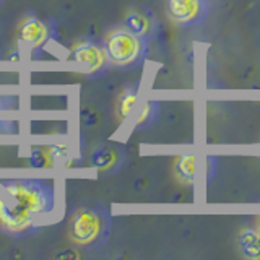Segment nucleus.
<instances>
[{"label":"nucleus","mask_w":260,"mask_h":260,"mask_svg":"<svg viewBox=\"0 0 260 260\" xmlns=\"http://www.w3.org/2000/svg\"><path fill=\"white\" fill-rule=\"evenodd\" d=\"M52 162L51 156H49V153L41 150V148H32L31 150V154H29V165L36 169H44L46 166H49Z\"/></svg>","instance_id":"nucleus-13"},{"label":"nucleus","mask_w":260,"mask_h":260,"mask_svg":"<svg viewBox=\"0 0 260 260\" xmlns=\"http://www.w3.org/2000/svg\"><path fill=\"white\" fill-rule=\"evenodd\" d=\"M20 39L29 47H39L46 43L47 39V28L43 21L38 18H29L21 24Z\"/></svg>","instance_id":"nucleus-7"},{"label":"nucleus","mask_w":260,"mask_h":260,"mask_svg":"<svg viewBox=\"0 0 260 260\" xmlns=\"http://www.w3.org/2000/svg\"><path fill=\"white\" fill-rule=\"evenodd\" d=\"M125 29L132 32V35L142 38V36H146L150 32L151 23L148 20V16H145L143 13L132 12V13H128L127 18H125Z\"/></svg>","instance_id":"nucleus-10"},{"label":"nucleus","mask_w":260,"mask_h":260,"mask_svg":"<svg viewBox=\"0 0 260 260\" xmlns=\"http://www.w3.org/2000/svg\"><path fill=\"white\" fill-rule=\"evenodd\" d=\"M2 187L8 199L18 202L32 215H46L54 208V190L44 181H35V179L5 181Z\"/></svg>","instance_id":"nucleus-1"},{"label":"nucleus","mask_w":260,"mask_h":260,"mask_svg":"<svg viewBox=\"0 0 260 260\" xmlns=\"http://www.w3.org/2000/svg\"><path fill=\"white\" fill-rule=\"evenodd\" d=\"M101 231V218L93 208H78L70 221V238L77 244H91Z\"/></svg>","instance_id":"nucleus-3"},{"label":"nucleus","mask_w":260,"mask_h":260,"mask_svg":"<svg viewBox=\"0 0 260 260\" xmlns=\"http://www.w3.org/2000/svg\"><path fill=\"white\" fill-rule=\"evenodd\" d=\"M174 174L182 184L192 185L195 182V176H197V159H195V154H181L174 162Z\"/></svg>","instance_id":"nucleus-9"},{"label":"nucleus","mask_w":260,"mask_h":260,"mask_svg":"<svg viewBox=\"0 0 260 260\" xmlns=\"http://www.w3.org/2000/svg\"><path fill=\"white\" fill-rule=\"evenodd\" d=\"M72 59L77 63H80L86 72L93 73L103 67L106 57L100 47H96L94 44L85 43V44H78L75 49H73Z\"/></svg>","instance_id":"nucleus-6"},{"label":"nucleus","mask_w":260,"mask_h":260,"mask_svg":"<svg viewBox=\"0 0 260 260\" xmlns=\"http://www.w3.org/2000/svg\"><path fill=\"white\" fill-rule=\"evenodd\" d=\"M238 244H239L241 254L244 257L252 258V260H260V231L258 230H252V228L242 230L238 238Z\"/></svg>","instance_id":"nucleus-8"},{"label":"nucleus","mask_w":260,"mask_h":260,"mask_svg":"<svg viewBox=\"0 0 260 260\" xmlns=\"http://www.w3.org/2000/svg\"><path fill=\"white\" fill-rule=\"evenodd\" d=\"M104 52L108 55V59L125 67V65L134 63L142 54V43L138 36L132 35L127 29H119L114 31L104 39Z\"/></svg>","instance_id":"nucleus-2"},{"label":"nucleus","mask_w":260,"mask_h":260,"mask_svg":"<svg viewBox=\"0 0 260 260\" xmlns=\"http://www.w3.org/2000/svg\"><path fill=\"white\" fill-rule=\"evenodd\" d=\"M137 100H138V93L135 91V89H127V91H124L120 94L117 106H116V114H117L120 122L128 119V116L135 109Z\"/></svg>","instance_id":"nucleus-11"},{"label":"nucleus","mask_w":260,"mask_h":260,"mask_svg":"<svg viewBox=\"0 0 260 260\" xmlns=\"http://www.w3.org/2000/svg\"><path fill=\"white\" fill-rule=\"evenodd\" d=\"M116 159H117L116 151L108 148V146H101V148H98L91 154V166L100 169V171H106V169H111L114 166Z\"/></svg>","instance_id":"nucleus-12"},{"label":"nucleus","mask_w":260,"mask_h":260,"mask_svg":"<svg viewBox=\"0 0 260 260\" xmlns=\"http://www.w3.org/2000/svg\"><path fill=\"white\" fill-rule=\"evenodd\" d=\"M156 114H158V103H153V101L145 103L142 111H140V116H138L137 124L138 125L148 124V122H151L154 117H156Z\"/></svg>","instance_id":"nucleus-14"},{"label":"nucleus","mask_w":260,"mask_h":260,"mask_svg":"<svg viewBox=\"0 0 260 260\" xmlns=\"http://www.w3.org/2000/svg\"><path fill=\"white\" fill-rule=\"evenodd\" d=\"M166 8L173 21L184 26H193L205 20L210 5L208 0H168Z\"/></svg>","instance_id":"nucleus-4"},{"label":"nucleus","mask_w":260,"mask_h":260,"mask_svg":"<svg viewBox=\"0 0 260 260\" xmlns=\"http://www.w3.org/2000/svg\"><path fill=\"white\" fill-rule=\"evenodd\" d=\"M55 257L57 258H78L80 255L73 250H67V252H63V254H57Z\"/></svg>","instance_id":"nucleus-16"},{"label":"nucleus","mask_w":260,"mask_h":260,"mask_svg":"<svg viewBox=\"0 0 260 260\" xmlns=\"http://www.w3.org/2000/svg\"><path fill=\"white\" fill-rule=\"evenodd\" d=\"M65 154H67V146H65V145H62V146H51V150H49V156H51V159L63 158Z\"/></svg>","instance_id":"nucleus-15"},{"label":"nucleus","mask_w":260,"mask_h":260,"mask_svg":"<svg viewBox=\"0 0 260 260\" xmlns=\"http://www.w3.org/2000/svg\"><path fill=\"white\" fill-rule=\"evenodd\" d=\"M257 226H258V231H260V216L257 218Z\"/></svg>","instance_id":"nucleus-17"},{"label":"nucleus","mask_w":260,"mask_h":260,"mask_svg":"<svg viewBox=\"0 0 260 260\" xmlns=\"http://www.w3.org/2000/svg\"><path fill=\"white\" fill-rule=\"evenodd\" d=\"M32 223V213L12 199H0V224L8 231L20 233Z\"/></svg>","instance_id":"nucleus-5"}]
</instances>
